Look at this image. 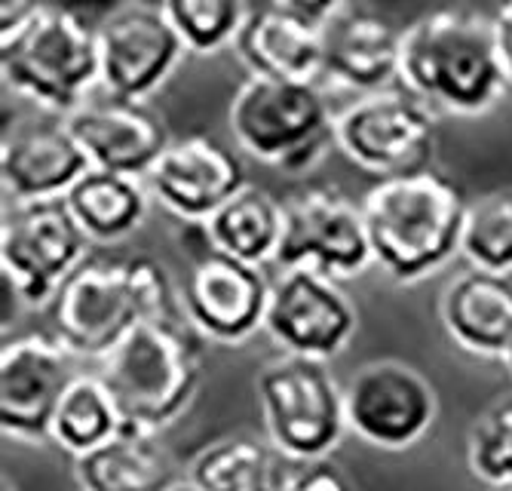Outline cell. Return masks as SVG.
Masks as SVG:
<instances>
[{
    "instance_id": "cell-1",
    "label": "cell",
    "mask_w": 512,
    "mask_h": 491,
    "mask_svg": "<svg viewBox=\"0 0 512 491\" xmlns=\"http://www.w3.org/2000/svg\"><path fill=\"white\" fill-rule=\"evenodd\" d=\"M0 74L16 96L68 117L102 83L96 25L71 7L7 0L0 7Z\"/></svg>"
},
{
    "instance_id": "cell-2",
    "label": "cell",
    "mask_w": 512,
    "mask_h": 491,
    "mask_svg": "<svg viewBox=\"0 0 512 491\" xmlns=\"http://www.w3.org/2000/svg\"><path fill=\"white\" fill-rule=\"evenodd\" d=\"M399 86L433 111L463 117L491 111L509 86L491 16L470 7H442L405 25Z\"/></svg>"
},
{
    "instance_id": "cell-3",
    "label": "cell",
    "mask_w": 512,
    "mask_h": 491,
    "mask_svg": "<svg viewBox=\"0 0 512 491\" xmlns=\"http://www.w3.org/2000/svg\"><path fill=\"white\" fill-rule=\"evenodd\" d=\"M184 317L166 267L148 255L86 258L50 304L53 335L77 360H105L138 326Z\"/></svg>"
},
{
    "instance_id": "cell-4",
    "label": "cell",
    "mask_w": 512,
    "mask_h": 491,
    "mask_svg": "<svg viewBox=\"0 0 512 491\" xmlns=\"http://www.w3.org/2000/svg\"><path fill=\"white\" fill-rule=\"evenodd\" d=\"M467 203L463 191L433 166L378 178L359 203L375 264L399 283L439 271L460 252Z\"/></svg>"
},
{
    "instance_id": "cell-5",
    "label": "cell",
    "mask_w": 512,
    "mask_h": 491,
    "mask_svg": "<svg viewBox=\"0 0 512 491\" xmlns=\"http://www.w3.org/2000/svg\"><path fill=\"white\" fill-rule=\"evenodd\" d=\"M200 338L181 317H160L120 341L96 375L129 427L163 430L191 409L203 375Z\"/></svg>"
},
{
    "instance_id": "cell-6",
    "label": "cell",
    "mask_w": 512,
    "mask_h": 491,
    "mask_svg": "<svg viewBox=\"0 0 512 491\" xmlns=\"http://www.w3.org/2000/svg\"><path fill=\"white\" fill-rule=\"evenodd\" d=\"M335 117L316 83L249 74L227 105L237 145L289 175L310 172L335 145Z\"/></svg>"
},
{
    "instance_id": "cell-7",
    "label": "cell",
    "mask_w": 512,
    "mask_h": 491,
    "mask_svg": "<svg viewBox=\"0 0 512 491\" xmlns=\"http://www.w3.org/2000/svg\"><path fill=\"white\" fill-rule=\"evenodd\" d=\"M267 439L295 464L325 461L347 433L344 384L329 363L279 353L255 375Z\"/></svg>"
},
{
    "instance_id": "cell-8",
    "label": "cell",
    "mask_w": 512,
    "mask_h": 491,
    "mask_svg": "<svg viewBox=\"0 0 512 491\" xmlns=\"http://www.w3.org/2000/svg\"><path fill=\"white\" fill-rule=\"evenodd\" d=\"M89 243L65 197L7 203L0 221L4 289L28 307L53 304L62 283L89 258Z\"/></svg>"
},
{
    "instance_id": "cell-9",
    "label": "cell",
    "mask_w": 512,
    "mask_h": 491,
    "mask_svg": "<svg viewBox=\"0 0 512 491\" xmlns=\"http://www.w3.org/2000/svg\"><path fill=\"white\" fill-rule=\"evenodd\" d=\"M436 142V111L405 86L359 96L335 117V145L378 178L430 169Z\"/></svg>"
},
{
    "instance_id": "cell-10",
    "label": "cell",
    "mask_w": 512,
    "mask_h": 491,
    "mask_svg": "<svg viewBox=\"0 0 512 491\" xmlns=\"http://www.w3.org/2000/svg\"><path fill=\"white\" fill-rule=\"evenodd\" d=\"M347 430L371 449L402 452L421 442L436 415V387L402 360H371L344 384Z\"/></svg>"
},
{
    "instance_id": "cell-11",
    "label": "cell",
    "mask_w": 512,
    "mask_h": 491,
    "mask_svg": "<svg viewBox=\"0 0 512 491\" xmlns=\"http://www.w3.org/2000/svg\"><path fill=\"white\" fill-rule=\"evenodd\" d=\"M286 225L276 252V267H313V271L347 280L365 274L375 261L365 234L362 206L335 185H310L283 203Z\"/></svg>"
},
{
    "instance_id": "cell-12",
    "label": "cell",
    "mask_w": 512,
    "mask_h": 491,
    "mask_svg": "<svg viewBox=\"0 0 512 491\" xmlns=\"http://www.w3.org/2000/svg\"><path fill=\"white\" fill-rule=\"evenodd\" d=\"M99 74L105 96L145 105L181 65L184 40L163 4H126L99 25Z\"/></svg>"
},
{
    "instance_id": "cell-13",
    "label": "cell",
    "mask_w": 512,
    "mask_h": 491,
    "mask_svg": "<svg viewBox=\"0 0 512 491\" xmlns=\"http://www.w3.org/2000/svg\"><path fill=\"white\" fill-rule=\"evenodd\" d=\"M356 329V304L338 280L313 267H289L270 283L264 332L283 353L329 363L350 347Z\"/></svg>"
},
{
    "instance_id": "cell-14",
    "label": "cell",
    "mask_w": 512,
    "mask_h": 491,
    "mask_svg": "<svg viewBox=\"0 0 512 491\" xmlns=\"http://www.w3.org/2000/svg\"><path fill=\"white\" fill-rule=\"evenodd\" d=\"M77 356L50 332L7 338L0 350V430L19 442H46L65 390L80 375Z\"/></svg>"
},
{
    "instance_id": "cell-15",
    "label": "cell",
    "mask_w": 512,
    "mask_h": 491,
    "mask_svg": "<svg viewBox=\"0 0 512 491\" xmlns=\"http://www.w3.org/2000/svg\"><path fill=\"white\" fill-rule=\"evenodd\" d=\"M267 298L270 283L261 267L243 264L218 249L188 261L178 292L181 314L188 317L191 329L218 344H243L264 329Z\"/></svg>"
},
{
    "instance_id": "cell-16",
    "label": "cell",
    "mask_w": 512,
    "mask_h": 491,
    "mask_svg": "<svg viewBox=\"0 0 512 491\" xmlns=\"http://www.w3.org/2000/svg\"><path fill=\"white\" fill-rule=\"evenodd\" d=\"M332 4L335 0H273L249 7L234 40L240 62L255 77L316 83L322 74V19L329 16Z\"/></svg>"
},
{
    "instance_id": "cell-17",
    "label": "cell",
    "mask_w": 512,
    "mask_h": 491,
    "mask_svg": "<svg viewBox=\"0 0 512 491\" xmlns=\"http://www.w3.org/2000/svg\"><path fill=\"white\" fill-rule=\"evenodd\" d=\"M405 28L365 4H332L322 19V74L356 93H381L399 83Z\"/></svg>"
},
{
    "instance_id": "cell-18",
    "label": "cell",
    "mask_w": 512,
    "mask_h": 491,
    "mask_svg": "<svg viewBox=\"0 0 512 491\" xmlns=\"http://www.w3.org/2000/svg\"><path fill=\"white\" fill-rule=\"evenodd\" d=\"M145 185L178 221H206L249 182L234 151L209 136H188L172 139L145 175Z\"/></svg>"
},
{
    "instance_id": "cell-19",
    "label": "cell",
    "mask_w": 512,
    "mask_h": 491,
    "mask_svg": "<svg viewBox=\"0 0 512 491\" xmlns=\"http://www.w3.org/2000/svg\"><path fill=\"white\" fill-rule=\"evenodd\" d=\"M89 169L92 166L65 126V117L25 120L4 129L0 182L7 203L59 200Z\"/></svg>"
},
{
    "instance_id": "cell-20",
    "label": "cell",
    "mask_w": 512,
    "mask_h": 491,
    "mask_svg": "<svg viewBox=\"0 0 512 491\" xmlns=\"http://www.w3.org/2000/svg\"><path fill=\"white\" fill-rule=\"evenodd\" d=\"M65 126L83 148L92 169L135 178H145L160 154L172 145L166 123L148 105L114 96H92L65 117Z\"/></svg>"
},
{
    "instance_id": "cell-21",
    "label": "cell",
    "mask_w": 512,
    "mask_h": 491,
    "mask_svg": "<svg viewBox=\"0 0 512 491\" xmlns=\"http://www.w3.org/2000/svg\"><path fill=\"white\" fill-rule=\"evenodd\" d=\"M439 317L451 341L463 350L506 360L512 350V283L470 267L445 283Z\"/></svg>"
},
{
    "instance_id": "cell-22",
    "label": "cell",
    "mask_w": 512,
    "mask_h": 491,
    "mask_svg": "<svg viewBox=\"0 0 512 491\" xmlns=\"http://www.w3.org/2000/svg\"><path fill=\"white\" fill-rule=\"evenodd\" d=\"M80 491H172L181 476L157 433L129 427L102 449L74 458Z\"/></svg>"
},
{
    "instance_id": "cell-23",
    "label": "cell",
    "mask_w": 512,
    "mask_h": 491,
    "mask_svg": "<svg viewBox=\"0 0 512 491\" xmlns=\"http://www.w3.org/2000/svg\"><path fill=\"white\" fill-rule=\"evenodd\" d=\"M295 470V461L270 439L221 436L197 452L188 467V482L200 491H286Z\"/></svg>"
},
{
    "instance_id": "cell-24",
    "label": "cell",
    "mask_w": 512,
    "mask_h": 491,
    "mask_svg": "<svg viewBox=\"0 0 512 491\" xmlns=\"http://www.w3.org/2000/svg\"><path fill=\"white\" fill-rule=\"evenodd\" d=\"M283 225V203L258 185H246L240 194H234L218 212L206 218L212 246L252 267L276 261L279 243H283Z\"/></svg>"
},
{
    "instance_id": "cell-25",
    "label": "cell",
    "mask_w": 512,
    "mask_h": 491,
    "mask_svg": "<svg viewBox=\"0 0 512 491\" xmlns=\"http://www.w3.org/2000/svg\"><path fill=\"white\" fill-rule=\"evenodd\" d=\"M77 225L96 243H114L142 228L148 215V185L145 178L89 169L65 194Z\"/></svg>"
},
{
    "instance_id": "cell-26",
    "label": "cell",
    "mask_w": 512,
    "mask_h": 491,
    "mask_svg": "<svg viewBox=\"0 0 512 491\" xmlns=\"http://www.w3.org/2000/svg\"><path fill=\"white\" fill-rule=\"evenodd\" d=\"M123 424L126 421L102 378L96 372H80L56 409L50 439L74 458H83L111 442L123 430Z\"/></svg>"
},
{
    "instance_id": "cell-27",
    "label": "cell",
    "mask_w": 512,
    "mask_h": 491,
    "mask_svg": "<svg viewBox=\"0 0 512 491\" xmlns=\"http://www.w3.org/2000/svg\"><path fill=\"white\" fill-rule=\"evenodd\" d=\"M460 255L488 274H512V188L479 194L467 203Z\"/></svg>"
},
{
    "instance_id": "cell-28",
    "label": "cell",
    "mask_w": 512,
    "mask_h": 491,
    "mask_svg": "<svg viewBox=\"0 0 512 491\" xmlns=\"http://www.w3.org/2000/svg\"><path fill=\"white\" fill-rule=\"evenodd\" d=\"M163 7L188 53H215L234 43L249 13L240 0H169Z\"/></svg>"
},
{
    "instance_id": "cell-29",
    "label": "cell",
    "mask_w": 512,
    "mask_h": 491,
    "mask_svg": "<svg viewBox=\"0 0 512 491\" xmlns=\"http://www.w3.org/2000/svg\"><path fill=\"white\" fill-rule=\"evenodd\" d=\"M467 464L488 488L512 485V396L497 399L473 421L467 436Z\"/></svg>"
},
{
    "instance_id": "cell-30",
    "label": "cell",
    "mask_w": 512,
    "mask_h": 491,
    "mask_svg": "<svg viewBox=\"0 0 512 491\" xmlns=\"http://www.w3.org/2000/svg\"><path fill=\"white\" fill-rule=\"evenodd\" d=\"M286 491H359V488L332 461H316V464H301L292 482L286 485Z\"/></svg>"
},
{
    "instance_id": "cell-31",
    "label": "cell",
    "mask_w": 512,
    "mask_h": 491,
    "mask_svg": "<svg viewBox=\"0 0 512 491\" xmlns=\"http://www.w3.org/2000/svg\"><path fill=\"white\" fill-rule=\"evenodd\" d=\"M494 40H497V53H500V62H503V71L512 83V4H503L494 16Z\"/></svg>"
},
{
    "instance_id": "cell-32",
    "label": "cell",
    "mask_w": 512,
    "mask_h": 491,
    "mask_svg": "<svg viewBox=\"0 0 512 491\" xmlns=\"http://www.w3.org/2000/svg\"><path fill=\"white\" fill-rule=\"evenodd\" d=\"M172 491H200V488H197L194 482H188V479H181V482H178V485H175Z\"/></svg>"
},
{
    "instance_id": "cell-33",
    "label": "cell",
    "mask_w": 512,
    "mask_h": 491,
    "mask_svg": "<svg viewBox=\"0 0 512 491\" xmlns=\"http://www.w3.org/2000/svg\"><path fill=\"white\" fill-rule=\"evenodd\" d=\"M503 363H506V369H509V372H512V350H509V353H506V360H503Z\"/></svg>"
},
{
    "instance_id": "cell-34",
    "label": "cell",
    "mask_w": 512,
    "mask_h": 491,
    "mask_svg": "<svg viewBox=\"0 0 512 491\" xmlns=\"http://www.w3.org/2000/svg\"><path fill=\"white\" fill-rule=\"evenodd\" d=\"M488 491H512V485H500V488H488Z\"/></svg>"
}]
</instances>
